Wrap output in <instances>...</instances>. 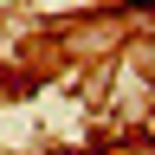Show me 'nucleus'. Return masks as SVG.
Listing matches in <instances>:
<instances>
[{
    "instance_id": "1",
    "label": "nucleus",
    "mask_w": 155,
    "mask_h": 155,
    "mask_svg": "<svg viewBox=\"0 0 155 155\" xmlns=\"http://www.w3.org/2000/svg\"><path fill=\"white\" fill-rule=\"evenodd\" d=\"M116 13H129V19H142V13H155V0H123Z\"/></svg>"
}]
</instances>
